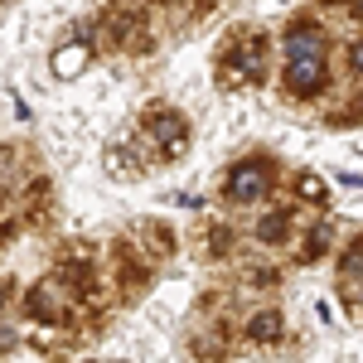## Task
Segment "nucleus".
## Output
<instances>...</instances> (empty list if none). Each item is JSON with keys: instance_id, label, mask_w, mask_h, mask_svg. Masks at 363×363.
<instances>
[{"instance_id": "4", "label": "nucleus", "mask_w": 363, "mask_h": 363, "mask_svg": "<svg viewBox=\"0 0 363 363\" xmlns=\"http://www.w3.org/2000/svg\"><path fill=\"white\" fill-rule=\"evenodd\" d=\"M150 136L160 140V145H169V150H184V121L169 112H155L150 116Z\"/></svg>"}, {"instance_id": "10", "label": "nucleus", "mask_w": 363, "mask_h": 363, "mask_svg": "<svg viewBox=\"0 0 363 363\" xmlns=\"http://www.w3.org/2000/svg\"><path fill=\"white\" fill-rule=\"evenodd\" d=\"M354 15H359V20H363V0H354Z\"/></svg>"}, {"instance_id": "7", "label": "nucleus", "mask_w": 363, "mask_h": 363, "mask_svg": "<svg viewBox=\"0 0 363 363\" xmlns=\"http://www.w3.org/2000/svg\"><path fill=\"white\" fill-rule=\"evenodd\" d=\"M257 238H262V242H281V238H286V213H272V218H262Z\"/></svg>"}, {"instance_id": "5", "label": "nucleus", "mask_w": 363, "mask_h": 363, "mask_svg": "<svg viewBox=\"0 0 363 363\" xmlns=\"http://www.w3.org/2000/svg\"><path fill=\"white\" fill-rule=\"evenodd\" d=\"M83 68H87V44H68V49L54 58V73H58V78H78Z\"/></svg>"}, {"instance_id": "3", "label": "nucleus", "mask_w": 363, "mask_h": 363, "mask_svg": "<svg viewBox=\"0 0 363 363\" xmlns=\"http://www.w3.org/2000/svg\"><path fill=\"white\" fill-rule=\"evenodd\" d=\"M301 58H325L320 29H291L286 34V63H301Z\"/></svg>"}, {"instance_id": "1", "label": "nucleus", "mask_w": 363, "mask_h": 363, "mask_svg": "<svg viewBox=\"0 0 363 363\" xmlns=\"http://www.w3.org/2000/svg\"><path fill=\"white\" fill-rule=\"evenodd\" d=\"M267 184H272V174H267L262 165H238V169H233V179H228V199H238V203L262 199V194H267Z\"/></svg>"}, {"instance_id": "8", "label": "nucleus", "mask_w": 363, "mask_h": 363, "mask_svg": "<svg viewBox=\"0 0 363 363\" xmlns=\"http://www.w3.org/2000/svg\"><path fill=\"white\" fill-rule=\"evenodd\" d=\"M296 189H301L306 199H320V194H325V184H320L315 174H301V179H296Z\"/></svg>"}, {"instance_id": "9", "label": "nucleus", "mask_w": 363, "mask_h": 363, "mask_svg": "<svg viewBox=\"0 0 363 363\" xmlns=\"http://www.w3.org/2000/svg\"><path fill=\"white\" fill-rule=\"evenodd\" d=\"M354 73H363V44H354Z\"/></svg>"}, {"instance_id": "6", "label": "nucleus", "mask_w": 363, "mask_h": 363, "mask_svg": "<svg viewBox=\"0 0 363 363\" xmlns=\"http://www.w3.org/2000/svg\"><path fill=\"white\" fill-rule=\"evenodd\" d=\"M247 335L252 339H277L281 335V315H272V310H267V315H257V320L247 325Z\"/></svg>"}, {"instance_id": "2", "label": "nucleus", "mask_w": 363, "mask_h": 363, "mask_svg": "<svg viewBox=\"0 0 363 363\" xmlns=\"http://www.w3.org/2000/svg\"><path fill=\"white\" fill-rule=\"evenodd\" d=\"M286 87H291V92H301V97L320 92V87H325V58H301V63H286Z\"/></svg>"}]
</instances>
